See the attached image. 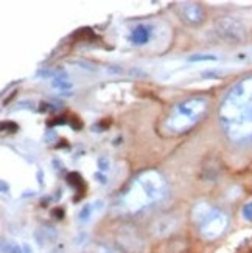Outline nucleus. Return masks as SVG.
Here are the masks:
<instances>
[{
    "label": "nucleus",
    "instance_id": "10",
    "mask_svg": "<svg viewBox=\"0 0 252 253\" xmlns=\"http://www.w3.org/2000/svg\"><path fill=\"white\" fill-rule=\"evenodd\" d=\"M212 205L210 204H198V205H195V208H193V211H192V216H193V221L196 222V224H201L202 221H204V217L210 213V210H212Z\"/></svg>",
    "mask_w": 252,
    "mask_h": 253
},
{
    "label": "nucleus",
    "instance_id": "9",
    "mask_svg": "<svg viewBox=\"0 0 252 253\" xmlns=\"http://www.w3.org/2000/svg\"><path fill=\"white\" fill-rule=\"evenodd\" d=\"M151 36V27L145 25V24H140L133 30V35H131V41L136 45H145V43L150 41Z\"/></svg>",
    "mask_w": 252,
    "mask_h": 253
},
{
    "label": "nucleus",
    "instance_id": "1",
    "mask_svg": "<svg viewBox=\"0 0 252 253\" xmlns=\"http://www.w3.org/2000/svg\"><path fill=\"white\" fill-rule=\"evenodd\" d=\"M221 122L232 140H252V76L227 93L221 106Z\"/></svg>",
    "mask_w": 252,
    "mask_h": 253
},
{
    "label": "nucleus",
    "instance_id": "5",
    "mask_svg": "<svg viewBox=\"0 0 252 253\" xmlns=\"http://www.w3.org/2000/svg\"><path fill=\"white\" fill-rule=\"evenodd\" d=\"M218 35L231 42H240L245 39V27L232 17H221L216 22Z\"/></svg>",
    "mask_w": 252,
    "mask_h": 253
},
{
    "label": "nucleus",
    "instance_id": "14",
    "mask_svg": "<svg viewBox=\"0 0 252 253\" xmlns=\"http://www.w3.org/2000/svg\"><path fill=\"white\" fill-rule=\"evenodd\" d=\"M242 214H243V217L246 219L248 222H252V202H248V204L243 207Z\"/></svg>",
    "mask_w": 252,
    "mask_h": 253
},
{
    "label": "nucleus",
    "instance_id": "8",
    "mask_svg": "<svg viewBox=\"0 0 252 253\" xmlns=\"http://www.w3.org/2000/svg\"><path fill=\"white\" fill-rule=\"evenodd\" d=\"M56 238H58L56 230H54L53 227H49V225L39 227L35 232V239L39 246H44L47 243H53V241H56Z\"/></svg>",
    "mask_w": 252,
    "mask_h": 253
},
{
    "label": "nucleus",
    "instance_id": "11",
    "mask_svg": "<svg viewBox=\"0 0 252 253\" xmlns=\"http://www.w3.org/2000/svg\"><path fill=\"white\" fill-rule=\"evenodd\" d=\"M2 250L3 253H24V247H20L16 243H11V241H5L2 243Z\"/></svg>",
    "mask_w": 252,
    "mask_h": 253
},
{
    "label": "nucleus",
    "instance_id": "17",
    "mask_svg": "<svg viewBox=\"0 0 252 253\" xmlns=\"http://www.w3.org/2000/svg\"><path fill=\"white\" fill-rule=\"evenodd\" d=\"M49 253H64V252H62V247L59 246V247H53Z\"/></svg>",
    "mask_w": 252,
    "mask_h": 253
},
{
    "label": "nucleus",
    "instance_id": "15",
    "mask_svg": "<svg viewBox=\"0 0 252 253\" xmlns=\"http://www.w3.org/2000/svg\"><path fill=\"white\" fill-rule=\"evenodd\" d=\"M94 253H120V252L115 250V249H112V247H107V246L100 244V246H97L94 249Z\"/></svg>",
    "mask_w": 252,
    "mask_h": 253
},
{
    "label": "nucleus",
    "instance_id": "16",
    "mask_svg": "<svg viewBox=\"0 0 252 253\" xmlns=\"http://www.w3.org/2000/svg\"><path fill=\"white\" fill-rule=\"evenodd\" d=\"M22 247H24V253H35V250L31 249V246H30V244H24Z\"/></svg>",
    "mask_w": 252,
    "mask_h": 253
},
{
    "label": "nucleus",
    "instance_id": "6",
    "mask_svg": "<svg viewBox=\"0 0 252 253\" xmlns=\"http://www.w3.org/2000/svg\"><path fill=\"white\" fill-rule=\"evenodd\" d=\"M103 201H95V202H89V204H84L81 208H80V211H78V224L81 225H86V224H89L94 216L103 210Z\"/></svg>",
    "mask_w": 252,
    "mask_h": 253
},
{
    "label": "nucleus",
    "instance_id": "2",
    "mask_svg": "<svg viewBox=\"0 0 252 253\" xmlns=\"http://www.w3.org/2000/svg\"><path fill=\"white\" fill-rule=\"evenodd\" d=\"M167 194V182L157 171H145L137 175L131 183L129 190L123 196V202L128 210L137 211L144 207H148L160 201Z\"/></svg>",
    "mask_w": 252,
    "mask_h": 253
},
{
    "label": "nucleus",
    "instance_id": "4",
    "mask_svg": "<svg viewBox=\"0 0 252 253\" xmlns=\"http://www.w3.org/2000/svg\"><path fill=\"white\" fill-rule=\"evenodd\" d=\"M229 225V216L220 210V208H212L210 213L204 217V221L200 224L201 235L205 239H216L220 238Z\"/></svg>",
    "mask_w": 252,
    "mask_h": 253
},
{
    "label": "nucleus",
    "instance_id": "7",
    "mask_svg": "<svg viewBox=\"0 0 252 253\" xmlns=\"http://www.w3.org/2000/svg\"><path fill=\"white\" fill-rule=\"evenodd\" d=\"M182 16L184 19L190 22L193 25H198L204 20V11L200 5H195V3H187L182 6Z\"/></svg>",
    "mask_w": 252,
    "mask_h": 253
},
{
    "label": "nucleus",
    "instance_id": "13",
    "mask_svg": "<svg viewBox=\"0 0 252 253\" xmlns=\"http://www.w3.org/2000/svg\"><path fill=\"white\" fill-rule=\"evenodd\" d=\"M97 163H98V168H100V171H101V172H107L109 169H111V160L107 159V156L98 157Z\"/></svg>",
    "mask_w": 252,
    "mask_h": 253
},
{
    "label": "nucleus",
    "instance_id": "12",
    "mask_svg": "<svg viewBox=\"0 0 252 253\" xmlns=\"http://www.w3.org/2000/svg\"><path fill=\"white\" fill-rule=\"evenodd\" d=\"M189 61H192V62L218 61V56H215V54H193V56H190V58H189Z\"/></svg>",
    "mask_w": 252,
    "mask_h": 253
},
{
    "label": "nucleus",
    "instance_id": "3",
    "mask_svg": "<svg viewBox=\"0 0 252 253\" xmlns=\"http://www.w3.org/2000/svg\"><path fill=\"white\" fill-rule=\"evenodd\" d=\"M207 101L204 98H190L176 104L168 115L167 126L174 132H184L198 123L202 115L207 112Z\"/></svg>",
    "mask_w": 252,
    "mask_h": 253
}]
</instances>
